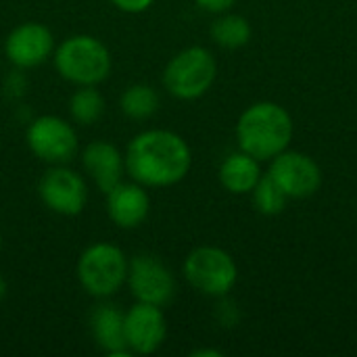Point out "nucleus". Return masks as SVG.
<instances>
[{
    "label": "nucleus",
    "instance_id": "f257e3e1",
    "mask_svg": "<svg viewBox=\"0 0 357 357\" xmlns=\"http://www.w3.org/2000/svg\"><path fill=\"white\" fill-rule=\"evenodd\" d=\"M126 174L146 188H167L182 182L192 167L188 142L163 128H151L136 134L126 151Z\"/></svg>",
    "mask_w": 357,
    "mask_h": 357
},
{
    "label": "nucleus",
    "instance_id": "f03ea898",
    "mask_svg": "<svg viewBox=\"0 0 357 357\" xmlns=\"http://www.w3.org/2000/svg\"><path fill=\"white\" fill-rule=\"evenodd\" d=\"M236 144L257 161H272L289 149L295 123L291 113L272 100H259L247 107L236 121Z\"/></svg>",
    "mask_w": 357,
    "mask_h": 357
},
{
    "label": "nucleus",
    "instance_id": "7ed1b4c3",
    "mask_svg": "<svg viewBox=\"0 0 357 357\" xmlns=\"http://www.w3.org/2000/svg\"><path fill=\"white\" fill-rule=\"evenodd\" d=\"M52 63L56 73L73 86H98L113 69L107 44L90 33H75L56 44Z\"/></svg>",
    "mask_w": 357,
    "mask_h": 357
},
{
    "label": "nucleus",
    "instance_id": "20e7f679",
    "mask_svg": "<svg viewBox=\"0 0 357 357\" xmlns=\"http://www.w3.org/2000/svg\"><path fill=\"white\" fill-rule=\"evenodd\" d=\"M130 257L123 253L121 247L98 241L88 245L75 264V276L79 287L92 299H111L123 287L128 278Z\"/></svg>",
    "mask_w": 357,
    "mask_h": 357
},
{
    "label": "nucleus",
    "instance_id": "39448f33",
    "mask_svg": "<svg viewBox=\"0 0 357 357\" xmlns=\"http://www.w3.org/2000/svg\"><path fill=\"white\" fill-rule=\"evenodd\" d=\"M218 77V61L205 46H188L176 52L161 75L163 88L178 100H197L209 92Z\"/></svg>",
    "mask_w": 357,
    "mask_h": 357
},
{
    "label": "nucleus",
    "instance_id": "423d86ee",
    "mask_svg": "<svg viewBox=\"0 0 357 357\" xmlns=\"http://www.w3.org/2000/svg\"><path fill=\"white\" fill-rule=\"evenodd\" d=\"M184 280L201 295L220 299L230 295L238 280V266L234 257L213 245L192 249L182 264Z\"/></svg>",
    "mask_w": 357,
    "mask_h": 357
},
{
    "label": "nucleus",
    "instance_id": "0eeeda50",
    "mask_svg": "<svg viewBox=\"0 0 357 357\" xmlns=\"http://www.w3.org/2000/svg\"><path fill=\"white\" fill-rule=\"evenodd\" d=\"M27 149L46 165H65L79 153L75 128L59 115H40L25 130Z\"/></svg>",
    "mask_w": 357,
    "mask_h": 357
},
{
    "label": "nucleus",
    "instance_id": "6e6552de",
    "mask_svg": "<svg viewBox=\"0 0 357 357\" xmlns=\"http://www.w3.org/2000/svg\"><path fill=\"white\" fill-rule=\"evenodd\" d=\"M126 287L136 301L159 307L169 305L178 291L174 272L153 253H138L130 259Z\"/></svg>",
    "mask_w": 357,
    "mask_h": 357
},
{
    "label": "nucleus",
    "instance_id": "1a4fd4ad",
    "mask_svg": "<svg viewBox=\"0 0 357 357\" xmlns=\"http://www.w3.org/2000/svg\"><path fill=\"white\" fill-rule=\"evenodd\" d=\"M42 205L63 218H75L86 209L88 184L82 174L65 165H48L38 182Z\"/></svg>",
    "mask_w": 357,
    "mask_h": 357
},
{
    "label": "nucleus",
    "instance_id": "9d476101",
    "mask_svg": "<svg viewBox=\"0 0 357 357\" xmlns=\"http://www.w3.org/2000/svg\"><path fill=\"white\" fill-rule=\"evenodd\" d=\"M54 36L40 21H25L13 27L4 40V56L17 71L36 69L52 59Z\"/></svg>",
    "mask_w": 357,
    "mask_h": 357
},
{
    "label": "nucleus",
    "instance_id": "9b49d317",
    "mask_svg": "<svg viewBox=\"0 0 357 357\" xmlns=\"http://www.w3.org/2000/svg\"><path fill=\"white\" fill-rule=\"evenodd\" d=\"M268 176L287 192L289 199L314 197L322 186V169L316 159L289 149L270 161Z\"/></svg>",
    "mask_w": 357,
    "mask_h": 357
},
{
    "label": "nucleus",
    "instance_id": "f8f14e48",
    "mask_svg": "<svg viewBox=\"0 0 357 357\" xmlns=\"http://www.w3.org/2000/svg\"><path fill=\"white\" fill-rule=\"evenodd\" d=\"M126 345L132 356L157 354L167 339V318L163 307L136 301L123 318Z\"/></svg>",
    "mask_w": 357,
    "mask_h": 357
},
{
    "label": "nucleus",
    "instance_id": "ddd939ff",
    "mask_svg": "<svg viewBox=\"0 0 357 357\" xmlns=\"http://www.w3.org/2000/svg\"><path fill=\"white\" fill-rule=\"evenodd\" d=\"M107 195V215L113 226L121 230H134L142 226L151 213V195L149 188L130 180H121Z\"/></svg>",
    "mask_w": 357,
    "mask_h": 357
},
{
    "label": "nucleus",
    "instance_id": "4468645a",
    "mask_svg": "<svg viewBox=\"0 0 357 357\" xmlns=\"http://www.w3.org/2000/svg\"><path fill=\"white\" fill-rule=\"evenodd\" d=\"M82 167L86 176L94 182V186L102 192L111 190L126 176V157L117 144L109 140H92L82 153Z\"/></svg>",
    "mask_w": 357,
    "mask_h": 357
},
{
    "label": "nucleus",
    "instance_id": "2eb2a0df",
    "mask_svg": "<svg viewBox=\"0 0 357 357\" xmlns=\"http://www.w3.org/2000/svg\"><path fill=\"white\" fill-rule=\"evenodd\" d=\"M126 312H121L115 303L109 299H102L88 318L90 335L96 347L109 357H128L132 356L126 345V328H123Z\"/></svg>",
    "mask_w": 357,
    "mask_h": 357
},
{
    "label": "nucleus",
    "instance_id": "dca6fc26",
    "mask_svg": "<svg viewBox=\"0 0 357 357\" xmlns=\"http://www.w3.org/2000/svg\"><path fill=\"white\" fill-rule=\"evenodd\" d=\"M261 161L251 157L245 151H234L230 153L218 169L220 184L230 192V195H251L259 178L264 176L261 172Z\"/></svg>",
    "mask_w": 357,
    "mask_h": 357
},
{
    "label": "nucleus",
    "instance_id": "f3484780",
    "mask_svg": "<svg viewBox=\"0 0 357 357\" xmlns=\"http://www.w3.org/2000/svg\"><path fill=\"white\" fill-rule=\"evenodd\" d=\"M209 33L218 46H222L226 50H236V48H243L249 44L253 29H251V23L243 15L226 10L213 19Z\"/></svg>",
    "mask_w": 357,
    "mask_h": 357
},
{
    "label": "nucleus",
    "instance_id": "a211bd4d",
    "mask_svg": "<svg viewBox=\"0 0 357 357\" xmlns=\"http://www.w3.org/2000/svg\"><path fill=\"white\" fill-rule=\"evenodd\" d=\"M161 107V96L151 84H132L119 96L121 113L132 121L151 119Z\"/></svg>",
    "mask_w": 357,
    "mask_h": 357
},
{
    "label": "nucleus",
    "instance_id": "6ab92c4d",
    "mask_svg": "<svg viewBox=\"0 0 357 357\" xmlns=\"http://www.w3.org/2000/svg\"><path fill=\"white\" fill-rule=\"evenodd\" d=\"M107 102L98 86H75L69 98V117L77 126H94L105 115Z\"/></svg>",
    "mask_w": 357,
    "mask_h": 357
},
{
    "label": "nucleus",
    "instance_id": "aec40b11",
    "mask_svg": "<svg viewBox=\"0 0 357 357\" xmlns=\"http://www.w3.org/2000/svg\"><path fill=\"white\" fill-rule=\"evenodd\" d=\"M251 199H253V207L261 213V215H268V218H272V215H280L284 209H287V205H289V197H287V192L268 176V174H264L261 178H259V182L255 184V188L251 190Z\"/></svg>",
    "mask_w": 357,
    "mask_h": 357
},
{
    "label": "nucleus",
    "instance_id": "412c9836",
    "mask_svg": "<svg viewBox=\"0 0 357 357\" xmlns=\"http://www.w3.org/2000/svg\"><path fill=\"white\" fill-rule=\"evenodd\" d=\"M243 314H241V307L236 301H232L228 295L226 297H220L218 299V305H215V320L222 328H236L238 322H241Z\"/></svg>",
    "mask_w": 357,
    "mask_h": 357
},
{
    "label": "nucleus",
    "instance_id": "4be33fe9",
    "mask_svg": "<svg viewBox=\"0 0 357 357\" xmlns=\"http://www.w3.org/2000/svg\"><path fill=\"white\" fill-rule=\"evenodd\" d=\"M117 10L128 13V15H140L153 6L155 0H109Z\"/></svg>",
    "mask_w": 357,
    "mask_h": 357
},
{
    "label": "nucleus",
    "instance_id": "5701e85b",
    "mask_svg": "<svg viewBox=\"0 0 357 357\" xmlns=\"http://www.w3.org/2000/svg\"><path fill=\"white\" fill-rule=\"evenodd\" d=\"M236 0H195V4L207 13H213V15H220V13H226L234 6Z\"/></svg>",
    "mask_w": 357,
    "mask_h": 357
},
{
    "label": "nucleus",
    "instance_id": "b1692460",
    "mask_svg": "<svg viewBox=\"0 0 357 357\" xmlns=\"http://www.w3.org/2000/svg\"><path fill=\"white\" fill-rule=\"evenodd\" d=\"M224 354L218 351V349H195L190 357H222Z\"/></svg>",
    "mask_w": 357,
    "mask_h": 357
},
{
    "label": "nucleus",
    "instance_id": "393cba45",
    "mask_svg": "<svg viewBox=\"0 0 357 357\" xmlns=\"http://www.w3.org/2000/svg\"><path fill=\"white\" fill-rule=\"evenodd\" d=\"M6 293H8V284H6V280H4V276L0 274V303L4 301V297H6Z\"/></svg>",
    "mask_w": 357,
    "mask_h": 357
},
{
    "label": "nucleus",
    "instance_id": "a878e982",
    "mask_svg": "<svg viewBox=\"0 0 357 357\" xmlns=\"http://www.w3.org/2000/svg\"><path fill=\"white\" fill-rule=\"evenodd\" d=\"M0 253H2V234H0Z\"/></svg>",
    "mask_w": 357,
    "mask_h": 357
}]
</instances>
